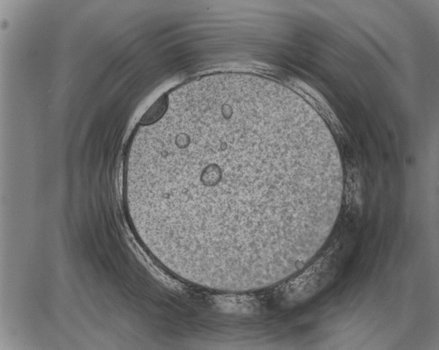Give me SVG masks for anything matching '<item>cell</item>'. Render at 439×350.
Instances as JSON below:
<instances>
[{
	"label": "cell",
	"instance_id": "6da1fadb",
	"mask_svg": "<svg viewBox=\"0 0 439 350\" xmlns=\"http://www.w3.org/2000/svg\"><path fill=\"white\" fill-rule=\"evenodd\" d=\"M326 181L315 125L267 78L222 73L172 90L132 140L129 215L166 269L235 274L294 242Z\"/></svg>",
	"mask_w": 439,
	"mask_h": 350
},
{
	"label": "cell",
	"instance_id": "7a4b0ae2",
	"mask_svg": "<svg viewBox=\"0 0 439 350\" xmlns=\"http://www.w3.org/2000/svg\"><path fill=\"white\" fill-rule=\"evenodd\" d=\"M166 106V97H160L145 112L140 119L142 125L149 124L159 118Z\"/></svg>",
	"mask_w": 439,
	"mask_h": 350
}]
</instances>
